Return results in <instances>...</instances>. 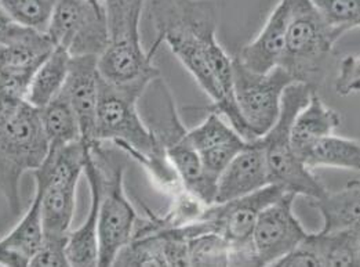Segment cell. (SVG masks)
Returning <instances> with one entry per match:
<instances>
[{
  "instance_id": "obj_15",
  "label": "cell",
  "mask_w": 360,
  "mask_h": 267,
  "mask_svg": "<svg viewBox=\"0 0 360 267\" xmlns=\"http://www.w3.org/2000/svg\"><path fill=\"white\" fill-rule=\"evenodd\" d=\"M271 185L264 146L257 137L229 162L217 180L214 204H222Z\"/></svg>"
},
{
  "instance_id": "obj_28",
  "label": "cell",
  "mask_w": 360,
  "mask_h": 267,
  "mask_svg": "<svg viewBox=\"0 0 360 267\" xmlns=\"http://www.w3.org/2000/svg\"><path fill=\"white\" fill-rule=\"evenodd\" d=\"M58 0H0V6L18 24L46 34Z\"/></svg>"
},
{
  "instance_id": "obj_6",
  "label": "cell",
  "mask_w": 360,
  "mask_h": 267,
  "mask_svg": "<svg viewBox=\"0 0 360 267\" xmlns=\"http://www.w3.org/2000/svg\"><path fill=\"white\" fill-rule=\"evenodd\" d=\"M100 173L98 266H113L117 254L131 241L140 218L124 191V166L115 162L101 143L90 147Z\"/></svg>"
},
{
  "instance_id": "obj_23",
  "label": "cell",
  "mask_w": 360,
  "mask_h": 267,
  "mask_svg": "<svg viewBox=\"0 0 360 267\" xmlns=\"http://www.w3.org/2000/svg\"><path fill=\"white\" fill-rule=\"evenodd\" d=\"M302 163L311 170L315 168H340L359 172V140L328 135L318 140L301 156Z\"/></svg>"
},
{
  "instance_id": "obj_14",
  "label": "cell",
  "mask_w": 360,
  "mask_h": 267,
  "mask_svg": "<svg viewBox=\"0 0 360 267\" xmlns=\"http://www.w3.org/2000/svg\"><path fill=\"white\" fill-rule=\"evenodd\" d=\"M188 139L200 158L203 170L216 182L248 144L224 116L212 111L199 126L188 130Z\"/></svg>"
},
{
  "instance_id": "obj_31",
  "label": "cell",
  "mask_w": 360,
  "mask_h": 267,
  "mask_svg": "<svg viewBox=\"0 0 360 267\" xmlns=\"http://www.w3.org/2000/svg\"><path fill=\"white\" fill-rule=\"evenodd\" d=\"M274 266H323L314 234L308 232V235L292 251L281 258Z\"/></svg>"
},
{
  "instance_id": "obj_32",
  "label": "cell",
  "mask_w": 360,
  "mask_h": 267,
  "mask_svg": "<svg viewBox=\"0 0 360 267\" xmlns=\"http://www.w3.org/2000/svg\"><path fill=\"white\" fill-rule=\"evenodd\" d=\"M46 34L27 28L14 21L7 11L0 6V44H24L34 43Z\"/></svg>"
},
{
  "instance_id": "obj_16",
  "label": "cell",
  "mask_w": 360,
  "mask_h": 267,
  "mask_svg": "<svg viewBox=\"0 0 360 267\" xmlns=\"http://www.w3.org/2000/svg\"><path fill=\"white\" fill-rule=\"evenodd\" d=\"M288 18V0H281L269 14L258 37L243 46L233 58L257 74H266L278 67L285 50Z\"/></svg>"
},
{
  "instance_id": "obj_26",
  "label": "cell",
  "mask_w": 360,
  "mask_h": 267,
  "mask_svg": "<svg viewBox=\"0 0 360 267\" xmlns=\"http://www.w3.org/2000/svg\"><path fill=\"white\" fill-rule=\"evenodd\" d=\"M110 40H141L140 23L145 0H104Z\"/></svg>"
},
{
  "instance_id": "obj_27",
  "label": "cell",
  "mask_w": 360,
  "mask_h": 267,
  "mask_svg": "<svg viewBox=\"0 0 360 267\" xmlns=\"http://www.w3.org/2000/svg\"><path fill=\"white\" fill-rule=\"evenodd\" d=\"M189 266H229V242L217 232H202L186 240Z\"/></svg>"
},
{
  "instance_id": "obj_33",
  "label": "cell",
  "mask_w": 360,
  "mask_h": 267,
  "mask_svg": "<svg viewBox=\"0 0 360 267\" xmlns=\"http://www.w3.org/2000/svg\"><path fill=\"white\" fill-rule=\"evenodd\" d=\"M360 89V61L358 56H345L340 64V71L335 79V92L340 96L358 93Z\"/></svg>"
},
{
  "instance_id": "obj_11",
  "label": "cell",
  "mask_w": 360,
  "mask_h": 267,
  "mask_svg": "<svg viewBox=\"0 0 360 267\" xmlns=\"http://www.w3.org/2000/svg\"><path fill=\"white\" fill-rule=\"evenodd\" d=\"M285 191L269 185L252 194L207 205L202 218L209 231L222 235L229 245L252 242V234L261 211L279 198Z\"/></svg>"
},
{
  "instance_id": "obj_9",
  "label": "cell",
  "mask_w": 360,
  "mask_h": 267,
  "mask_svg": "<svg viewBox=\"0 0 360 267\" xmlns=\"http://www.w3.org/2000/svg\"><path fill=\"white\" fill-rule=\"evenodd\" d=\"M292 82L281 67L257 74L232 58L233 99L254 137L264 136L274 126L281 113L283 92Z\"/></svg>"
},
{
  "instance_id": "obj_2",
  "label": "cell",
  "mask_w": 360,
  "mask_h": 267,
  "mask_svg": "<svg viewBox=\"0 0 360 267\" xmlns=\"http://www.w3.org/2000/svg\"><path fill=\"white\" fill-rule=\"evenodd\" d=\"M49 150L39 108L0 90V194L13 215L21 212V178L37 170Z\"/></svg>"
},
{
  "instance_id": "obj_17",
  "label": "cell",
  "mask_w": 360,
  "mask_h": 267,
  "mask_svg": "<svg viewBox=\"0 0 360 267\" xmlns=\"http://www.w3.org/2000/svg\"><path fill=\"white\" fill-rule=\"evenodd\" d=\"M54 47L47 35L34 43L0 44V90L25 99L31 79Z\"/></svg>"
},
{
  "instance_id": "obj_18",
  "label": "cell",
  "mask_w": 360,
  "mask_h": 267,
  "mask_svg": "<svg viewBox=\"0 0 360 267\" xmlns=\"http://www.w3.org/2000/svg\"><path fill=\"white\" fill-rule=\"evenodd\" d=\"M83 173L86 175L90 186L91 206L83 225L79 229L70 232L67 256L70 261V266H98V219L101 192L98 168L90 149L86 153Z\"/></svg>"
},
{
  "instance_id": "obj_25",
  "label": "cell",
  "mask_w": 360,
  "mask_h": 267,
  "mask_svg": "<svg viewBox=\"0 0 360 267\" xmlns=\"http://www.w3.org/2000/svg\"><path fill=\"white\" fill-rule=\"evenodd\" d=\"M323 266L358 267L360 265V226L314 232Z\"/></svg>"
},
{
  "instance_id": "obj_5",
  "label": "cell",
  "mask_w": 360,
  "mask_h": 267,
  "mask_svg": "<svg viewBox=\"0 0 360 267\" xmlns=\"http://www.w3.org/2000/svg\"><path fill=\"white\" fill-rule=\"evenodd\" d=\"M89 149L82 142L50 147L43 163L34 170L44 232H71L76 189Z\"/></svg>"
},
{
  "instance_id": "obj_3",
  "label": "cell",
  "mask_w": 360,
  "mask_h": 267,
  "mask_svg": "<svg viewBox=\"0 0 360 267\" xmlns=\"http://www.w3.org/2000/svg\"><path fill=\"white\" fill-rule=\"evenodd\" d=\"M315 92L316 89L301 82L288 85L282 96L281 113L276 122L259 137L265 150L271 185L278 186L285 192L304 195L308 199L322 197L327 189L292 151L290 128L295 115L309 101Z\"/></svg>"
},
{
  "instance_id": "obj_10",
  "label": "cell",
  "mask_w": 360,
  "mask_h": 267,
  "mask_svg": "<svg viewBox=\"0 0 360 267\" xmlns=\"http://www.w3.org/2000/svg\"><path fill=\"white\" fill-rule=\"evenodd\" d=\"M295 198L292 192H283L258 215L252 242L259 266H274L308 235L294 215Z\"/></svg>"
},
{
  "instance_id": "obj_4",
  "label": "cell",
  "mask_w": 360,
  "mask_h": 267,
  "mask_svg": "<svg viewBox=\"0 0 360 267\" xmlns=\"http://www.w3.org/2000/svg\"><path fill=\"white\" fill-rule=\"evenodd\" d=\"M290 18L285 50L279 66L294 82L318 90L323 83L335 43L341 37L333 31L309 0H288Z\"/></svg>"
},
{
  "instance_id": "obj_22",
  "label": "cell",
  "mask_w": 360,
  "mask_h": 267,
  "mask_svg": "<svg viewBox=\"0 0 360 267\" xmlns=\"http://www.w3.org/2000/svg\"><path fill=\"white\" fill-rule=\"evenodd\" d=\"M71 56L61 47H54L41 63L30 82L25 100L37 108H43L64 89L70 73Z\"/></svg>"
},
{
  "instance_id": "obj_21",
  "label": "cell",
  "mask_w": 360,
  "mask_h": 267,
  "mask_svg": "<svg viewBox=\"0 0 360 267\" xmlns=\"http://www.w3.org/2000/svg\"><path fill=\"white\" fill-rule=\"evenodd\" d=\"M309 205L323 218L322 232L360 226L359 180L351 182L341 190H327L322 197L311 199Z\"/></svg>"
},
{
  "instance_id": "obj_8",
  "label": "cell",
  "mask_w": 360,
  "mask_h": 267,
  "mask_svg": "<svg viewBox=\"0 0 360 267\" xmlns=\"http://www.w3.org/2000/svg\"><path fill=\"white\" fill-rule=\"evenodd\" d=\"M46 35L71 57H100L110 42L105 4L58 0Z\"/></svg>"
},
{
  "instance_id": "obj_24",
  "label": "cell",
  "mask_w": 360,
  "mask_h": 267,
  "mask_svg": "<svg viewBox=\"0 0 360 267\" xmlns=\"http://www.w3.org/2000/svg\"><path fill=\"white\" fill-rule=\"evenodd\" d=\"M39 111L50 147L82 142L77 118L64 90Z\"/></svg>"
},
{
  "instance_id": "obj_12",
  "label": "cell",
  "mask_w": 360,
  "mask_h": 267,
  "mask_svg": "<svg viewBox=\"0 0 360 267\" xmlns=\"http://www.w3.org/2000/svg\"><path fill=\"white\" fill-rule=\"evenodd\" d=\"M98 57H71L64 93L70 100L80 128V140L86 147L96 143V120L98 107Z\"/></svg>"
},
{
  "instance_id": "obj_1",
  "label": "cell",
  "mask_w": 360,
  "mask_h": 267,
  "mask_svg": "<svg viewBox=\"0 0 360 267\" xmlns=\"http://www.w3.org/2000/svg\"><path fill=\"white\" fill-rule=\"evenodd\" d=\"M149 18L155 44H167L210 97L205 110L224 116L246 142L254 140L233 99L232 58L217 40L216 1L150 0Z\"/></svg>"
},
{
  "instance_id": "obj_7",
  "label": "cell",
  "mask_w": 360,
  "mask_h": 267,
  "mask_svg": "<svg viewBox=\"0 0 360 267\" xmlns=\"http://www.w3.org/2000/svg\"><path fill=\"white\" fill-rule=\"evenodd\" d=\"M148 85L117 86L100 77L96 143L110 142L139 153H152L156 142L139 111V99Z\"/></svg>"
},
{
  "instance_id": "obj_30",
  "label": "cell",
  "mask_w": 360,
  "mask_h": 267,
  "mask_svg": "<svg viewBox=\"0 0 360 267\" xmlns=\"http://www.w3.org/2000/svg\"><path fill=\"white\" fill-rule=\"evenodd\" d=\"M70 234H47L44 232L43 242L32 258L30 266H70L67 256Z\"/></svg>"
},
{
  "instance_id": "obj_29",
  "label": "cell",
  "mask_w": 360,
  "mask_h": 267,
  "mask_svg": "<svg viewBox=\"0 0 360 267\" xmlns=\"http://www.w3.org/2000/svg\"><path fill=\"white\" fill-rule=\"evenodd\" d=\"M309 3L341 38L360 25V0H309Z\"/></svg>"
},
{
  "instance_id": "obj_20",
  "label": "cell",
  "mask_w": 360,
  "mask_h": 267,
  "mask_svg": "<svg viewBox=\"0 0 360 267\" xmlns=\"http://www.w3.org/2000/svg\"><path fill=\"white\" fill-rule=\"evenodd\" d=\"M340 125V114L327 107L315 92L291 123L290 144L292 151L301 159L318 140L333 135Z\"/></svg>"
},
{
  "instance_id": "obj_34",
  "label": "cell",
  "mask_w": 360,
  "mask_h": 267,
  "mask_svg": "<svg viewBox=\"0 0 360 267\" xmlns=\"http://www.w3.org/2000/svg\"><path fill=\"white\" fill-rule=\"evenodd\" d=\"M91 3H96V4H101V3H104V0H90ZM105 4V3H104Z\"/></svg>"
},
{
  "instance_id": "obj_19",
  "label": "cell",
  "mask_w": 360,
  "mask_h": 267,
  "mask_svg": "<svg viewBox=\"0 0 360 267\" xmlns=\"http://www.w3.org/2000/svg\"><path fill=\"white\" fill-rule=\"evenodd\" d=\"M44 237L40 199L35 192L24 218L7 235L0 240V266H30Z\"/></svg>"
},
{
  "instance_id": "obj_13",
  "label": "cell",
  "mask_w": 360,
  "mask_h": 267,
  "mask_svg": "<svg viewBox=\"0 0 360 267\" xmlns=\"http://www.w3.org/2000/svg\"><path fill=\"white\" fill-rule=\"evenodd\" d=\"M158 47L152 44L145 51L141 40H110L98 57V74L105 82L117 86L149 85L159 77V70L153 64Z\"/></svg>"
}]
</instances>
